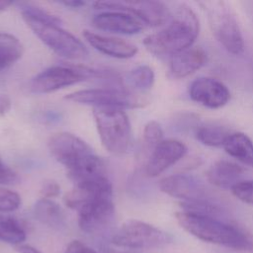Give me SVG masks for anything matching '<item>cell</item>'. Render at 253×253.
<instances>
[{
	"mask_svg": "<svg viewBox=\"0 0 253 253\" xmlns=\"http://www.w3.org/2000/svg\"><path fill=\"white\" fill-rule=\"evenodd\" d=\"M64 253H97L94 249L90 248L79 240L71 241L65 249Z\"/></svg>",
	"mask_w": 253,
	"mask_h": 253,
	"instance_id": "cell-30",
	"label": "cell"
},
{
	"mask_svg": "<svg viewBox=\"0 0 253 253\" xmlns=\"http://www.w3.org/2000/svg\"><path fill=\"white\" fill-rule=\"evenodd\" d=\"M59 193H60V186L54 181H48V182L44 183L41 190L42 198L49 199V200L51 198L57 197L59 195Z\"/></svg>",
	"mask_w": 253,
	"mask_h": 253,
	"instance_id": "cell-29",
	"label": "cell"
},
{
	"mask_svg": "<svg viewBox=\"0 0 253 253\" xmlns=\"http://www.w3.org/2000/svg\"><path fill=\"white\" fill-rule=\"evenodd\" d=\"M21 206V197L18 193L0 188V211L9 212L14 211Z\"/></svg>",
	"mask_w": 253,
	"mask_h": 253,
	"instance_id": "cell-26",
	"label": "cell"
},
{
	"mask_svg": "<svg viewBox=\"0 0 253 253\" xmlns=\"http://www.w3.org/2000/svg\"><path fill=\"white\" fill-rule=\"evenodd\" d=\"M172 242V236L149 223L129 219L123 223L112 237V243L131 249H154Z\"/></svg>",
	"mask_w": 253,
	"mask_h": 253,
	"instance_id": "cell-7",
	"label": "cell"
},
{
	"mask_svg": "<svg viewBox=\"0 0 253 253\" xmlns=\"http://www.w3.org/2000/svg\"><path fill=\"white\" fill-rule=\"evenodd\" d=\"M222 147L229 156L253 167V141L245 133L231 132Z\"/></svg>",
	"mask_w": 253,
	"mask_h": 253,
	"instance_id": "cell-20",
	"label": "cell"
},
{
	"mask_svg": "<svg viewBox=\"0 0 253 253\" xmlns=\"http://www.w3.org/2000/svg\"><path fill=\"white\" fill-rule=\"evenodd\" d=\"M206 62V51L199 46H192L170 58L169 75L175 79L185 78L203 67Z\"/></svg>",
	"mask_w": 253,
	"mask_h": 253,
	"instance_id": "cell-18",
	"label": "cell"
},
{
	"mask_svg": "<svg viewBox=\"0 0 253 253\" xmlns=\"http://www.w3.org/2000/svg\"><path fill=\"white\" fill-rule=\"evenodd\" d=\"M189 95L194 102L209 109L221 108L230 99L227 87L211 77H200L194 80L189 87Z\"/></svg>",
	"mask_w": 253,
	"mask_h": 253,
	"instance_id": "cell-11",
	"label": "cell"
},
{
	"mask_svg": "<svg viewBox=\"0 0 253 253\" xmlns=\"http://www.w3.org/2000/svg\"><path fill=\"white\" fill-rule=\"evenodd\" d=\"M88 78V70L83 66H51L36 75L30 87L35 93H51Z\"/></svg>",
	"mask_w": 253,
	"mask_h": 253,
	"instance_id": "cell-10",
	"label": "cell"
},
{
	"mask_svg": "<svg viewBox=\"0 0 253 253\" xmlns=\"http://www.w3.org/2000/svg\"><path fill=\"white\" fill-rule=\"evenodd\" d=\"M93 6L98 10L130 13L150 27L162 26L171 18L168 7L159 1H97Z\"/></svg>",
	"mask_w": 253,
	"mask_h": 253,
	"instance_id": "cell-8",
	"label": "cell"
},
{
	"mask_svg": "<svg viewBox=\"0 0 253 253\" xmlns=\"http://www.w3.org/2000/svg\"><path fill=\"white\" fill-rule=\"evenodd\" d=\"M26 232L15 218L0 214V240L10 244H22Z\"/></svg>",
	"mask_w": 253,
	"mask_h": 253,
	"instance_id": "cell-25",
	"label": "cell"
},
{
	"mask_svg": "<svg viewBox=\"0 0 253 253\" xmlns=\"http://www.w3.org/2000/svg\"><path fill=\"white\" fill-rule=\"evenodd\" d=\"M16 250L19 253H41L37 248L29 244H19L16 247Z\"/></svg>",
	"mask_w": 253,
	"mask_h": 253,
	"instance_id": "cell-33",
	"label": "cell"
},
{
	"mask_svg": "<svg viewBox=\"0 0 253 253\" xmlns=\"http://www.w3.org/2000/svg\"><path fill=\"white\" fill-rule=\"evenodd\" d=\"M67 101L92 105L95 108L138 109L144 108L150 102L145 93L121 87H106L78 90L65 96Z\"/></svg>",
	"mask_w": 253,
	"mask_h": 253,
	"instance_id": "cell-4",
	"label": "cell"
},
{
	"mask_svg": "<svg viewBox=\"0 0 253 253\" xmlns=\"http://www.w3.org/2000/svg\"><path fill=\"white\" fill-rule=\"evenodd\" d=\"M83 36L96 50L112 57L126 59L134 56L137 52L136 45L119 38L98 35L88 30L83 32Z\"/></svg>",
	"mask_w": 253,
	"mask_h": 253,
	"instance_id": "cell-17",
	"label": "cell"
},
{
	"mask_svg": "<svg viewBox=\"0 0 253 253\" xmlns=\"http://www.w3.org/2000/svg\"><path fill=\"white\" fill-rule=\"evenodd\" d=\"M209 22L217 42L230 53L239 55L244 51V41L230 7L225 2H205Z\"/></svg>",
	"mask_w": 253,
	"mask_h": 253,
	"instance_id": "cell-6",
	"label": "cell"
},
{
	"mask_svg": "<svg viewBox=\"0 0 253 253\" xmlns=\"http://www.w3.org/2000/svg\"><path fill=\"white\" fill-rule=\"evenodd\" d=\"M93 116L103 146L111 153H126L130 145V124L122 109L94 108Z\"/></svg>",
	"mask_w": 253,
	"mask_h": 253,
	"instance_id": "cell-3",
	"label": "cell"
},
{
	"mask_svg": "<svg viewBox=\"0 0 253 253\" xmlns=\"http://www.w3.org/2000/svg\"><path fill=\"white\" fill-rule=\"evenodd\" d=\"M23 52L24 47L15 36L0 33V70L19 60Z\"/></svg>",
	"mask_w": 253,
	"mask_h": 253,
	"instance_id": "cell-23",
	"label": "cell"
},
{
	"mask_svg": "<svg viewBox=\"0 0 253 253\" xmlns=\"http://www.w3.org/2000/svg\"><path fill=\"white\" fill-rule=\"evenodd\" d=\"M78 224L87 233L103 230L113 219L115 207L112 197L101 198L89 203L78 211Z\"/></svg>",
	"mask_w": 253,
	"mask_h": 253,
	"instance_id": "cell-14",
	"label": "cell"
},
{
	"mask_svg": "<svg viewBox=\"0 0 253 253\" xmlns=\"http://www.w3.org/2000/svg\"><path fill=\"white\" fill-rule=\"evenodd\" d=\"M230 133L227 127L217 123H206L197 128L196 137L204 145L218 147L223 146Z\"/></svg>",
	"mask_w": 253,
	"mask_h": 253,
	"instance_id": "cell-22",
	"label": "cell"
},
{
	"mask_svg": "<svg viewBox=\"0 0 253 253\" xmlns=\"http://www.w3.org/2000/svg\"><path fill=\"white\" fill-rule=\"evenodd\" d=\"M200 32V23L196 13L187 5L176 9L167 26L161 31L147 36L143 40L145 48L157 57L173 55L192 47Z\"/></svg>",
	"mask_w": 253,
	"mask_h": 253,
	"instance_id": "cell-2",
	"label": "cell"
},
{
	"mask_svg": "<svg viewBox=\"0 0 253 253\" xmlns=\"http://www.w3.org/2000/svg\"><path fill=\"white\" fill-rule=\"evenodd\" d=\"M187 153V146L177 139H163L152 150L145 168V175L156 177L174 165Z\"/></svg>",
	"mask_w": 253,
	"mask_h": 253,
	"instance_id": "cell-13",
	"label": "cell"
},
{
	"mask_svg": "<svg viewBox=\"0 0 253 253\" xmlns=\"http://www.w3.org/2000/svg\"><path fill=\"white\" fill-rule=\"evenodd\" d=\"M242 172V168L239 165L227 160H218L208 169L206 176L211 185L231 190L240 181Z\"/></svg>",
	"mask_w": 253,
	"mask_h": 253,
	"instance_id": "cell-19",
	"label": "cell"
},
{
	"mask_svg": "<svg viewBox=\"0 0 253 253\" xmlns=\"http://www.w3.org/2000/svg\"><path fill=\"white\" fill-rule=\"evenodd\" d=\"M175 217L181 227L205 242L253 253V234L238 225L224 222L210 213L187 210L177 211Z\"/></svg>",
	"mask_w": 253,
	"mask_h": 253,
	"instance_id": "cell-1",
	"label": "cell"
},
{
	"mask_svg": "<svg viewBox=\"0 0 253 253\" xmlns=\"http://www.w3.org/2000/svg\"><path fill=\"white\" fill-rule=\"evenodd\" d=\"M47 146L56 161L73 169L93 155L92 148L80 137L69 132H58L49 137Z\"/></svg>",
	"mask_w": 253,
	"mask_h": 253,
	"instance_id": "cell-9",
	"label": "cell"
},
{
	"mask_svg": "<svg viewBox=\"0 0 253 253\" xmlns=\"http://www.w3.org/2000/svg\"><path fill=\"white\" fill-rule=\"evenodd\" d=\"M92 25L102 31L123 35L138 34L145 26L134 15L120 11H104L95 15Z\"/></svg>",
	"mask_w": 253,
	"mask_h": 253,
	"instance_id": "cell-16",
	"label": "cell"
},
{
	"mask_svg": "<svg viewBox=\"0 0 253 253\" xmlns=\"http://www.w3.org/2000/svg\"><path fill=\"white\" fill-rule=\"evenodd\" d=\"M13 3L10 2V1H3V0H0V12L1 11H4L6 10L9 6H11Z\"/></svg>",
	"mask_w": 253,
	"mask_h": 253,
	"instance_id": "cell-35",
	"label": "cell"
},
{
	"mask_svg": "<svg viewBox=\"0 0 253 253\" xmlns=\"http://www.w3.org/2000/svg\"><path fill=\"white\" fill-rule=\"evenodd\" d=\"M12 101L8 95H0V117H4L11 109Z\"/></svg>",
	"mask_w": 253,
	"mask_h": 253,
	"instance_id": "cell-32",
	"label": "cell"
},
{
	"mask_svg": "<svg viewBox=\"0 0 253 253\" xmlns=\"http://www.w3.org/2000/svg\"><path fill=\"white\" fill-rule=\"evenodd\" d=\"M143 139L150 147H155L163 140V129L156 121H149L143 128Z\"/></svg>",
	"mask_w": 253,
	"mask_h": 253,
	"instance_id": "cell-27",
	"label": "cell"
},
{
	"mask_svg": "<svg viewBox=\"0 0 253 253\" xmlns=\"http://www.w3.org/2000/svg\"><path fill=\"white\" fill-rule=\"evenodd\" d=\"M17 180V174L0 160V184H10Z\"/></svg>",
	"mask_w": 253,
	"mask_h": 253,
	"instance_id": "cell-31",
	"label": "cell"
},
{
	"mask_svg": "<svg viewBox=\"0 0 253 253\" xmlns=\"http://www.w3.org/2000/svg\"><path fill=\"white\" fill-rule=\"evenodd\" d=\"M231 193L239 201L253 206V180H240L231 188Z\"/></svg>",
	"mask_w": 253,
	"mask_h": 253,
	"instance_id": "cell-28",
	"label": "cell"
},
{
	"mask_svg": "<svg viewBox=\"0 0 253 253\" xmlns=\"http://www.w3.org/2000/svg\"><path fill=\"white\" fill-rule=\"evenodd\" d=\"M61 4L65 5L67 7H71V8H79L81 6H84L86 4V2L78 1V0H72V1H62Z\"/></svg>",
	"mask_w": 253,
	"mask_h": 253,
	"instance_id": "cell-34",
	"label": "cell"
},
{
	"mask_svg": "<svg viewBox=\"0 0 253 253\" xmlns=\"http://www.w3.org/2000/svg\"><path fill=\"white\" fill-rule=\"evenodd\" d=\"M155 75L153 69L148 65H139L131 69L126 75V81L134 91L145 93L154 83Z\"/></svg>",
	"mask_w": 253,
	"mask_h": 253,
	"instance_id": "cell-24",
	"label": "cell"
},
{
	"mask_svg": "<svg viewBox=\"0 0 253 253\" xmlns=\"http://www.w3.org/2000/svg\"><path fill=\"white\" fill-rule=\"evenodd\" d=\"M34 215L42 223L61 229L65 226V216L61 208L49 199L41 198L34 206Z\"/></svg>",
	"mask_w": 253,
	"mask_h": 253,
	"instance_id": "cell-21",
	"label": "cell"
},
{
	"mask_svg": "<svg viewBox=\"0 0 253 253\" xmlns=\"http://www.w3.org/2000/svg\"><path fill=\"white\" fill-rule=\"evenodd\" d=\"M27 26L51 50L67 59H81L88 55L83 42L59 25L41 21L29 15L22 14Z\"/></svg>",
	"mask_w": 253,
	"mask_h": 253,
	"instance_id": "cell-5",
	"label": "cell"
},
{
	"mask_svg": "<svg viewBox=\"0 0 253 253\" xmlns=\"http://www.w3.org/2000/svg\"><path fill=\"white\" fill-rule=\"evenodd\" d=\"M106 197H113V187L107 177L81 183L67 192L63 201L72 210L79 211L89 203Z\"/></svg>",
	"mask_w": 253,
	"mask_h": 253,
	"instance_id": "cell-15",
	"label": "cell"
},
{
	"mask_svg": "<svg viewBox=\"0 0 253 253\" xmlns=\"http://www.w3.org/2000/svg\"><path fill=\"white\" fill-rule=\"evenodd\" d=\"M159 189L185 203L206 202V189L202 182L191 175L174 174L159 181Z\"/></svg>",
	"mask_w": 253,
	"mask_h": 253,
	"instance_id": "cell-12",
	"label": "cell"
}]
</instances>
